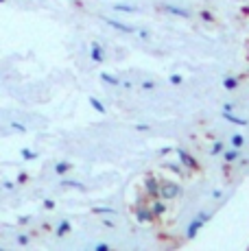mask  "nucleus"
Listing matches in <instances>:
<instances>
[{
  "label": "nucleus",
  "mask_w": 249,
  "mask_h": 251,
  "mask_svg": "<svg viewBox=\"0 0 249 251\" xmlns=\"http://www.w3.org/2000/svg\"><path fill=\"white\" fill-rule=\"evenodd\" d=\"M210 219H212V212H199V214L190 221L188 227H186V238H195V236H197V231L203 227Z\"/></svg>",
  "instance_id": "nucleus-1"
},
{
  "label": "nucleus",
  "mask_w": 249,
  "mask_h": 251,
  "mask_svg": "<svg viewBox=\"0 0 249 251\" xmlns=\"http://www.w3.org/2000/svg\"><path fill=\"white\" fill-rule=\"evenodd\" d=\"M142 186H145V192L147 197H151V199H162V183H157V179L153 175H147L145 181H142Z\"/></svg>",
  "instance_id": "nucleus-2"
},
{
  "label": "nucleus",
  "mask_w": 249,
  "mask_h": 251,
  "mask_svg": "<svg viewBox=\"0 0 249 251\" xmlns=\"http://www.w3.org/2000/svg\"><path fill=\"white\" fill-rule=\"evenodd\" d=\"M181 195V186L177 181H162V199L164 201H171V199H177Z\"/></svg>",
  "instance_id": "nucleus-3"
},
{
  "label": "nucleus",
  "mask_w": 249,
  "mask_h": 251,
  "mask_svg": "<svg viewBox=\"0 0 249 251\" xmlns=\"http://www.w3.org/2000/svg\"><path fill=\"white\" fill-rule=\"evenodd\" d=\"M175 153H177V157H179V162L184 164V168H190V171H195V173H197L199 168H201V166H199V162L195 160V157L190 155V153H186L184 149H175Z\"/></svg>",
  "instance_id": "nucleus-4"
},
{
  "label": "nucleus",
  "mask_w": 249,
  "mask_h": 251,
  "mask_svg": "<svg viewBox=\"0 0 249 251\" xmlns=\"http://www.w3.org/2000/svg\"><path fill=\"white\" fill-rule=\"evenodd\" d=\"M153 219H157V216L153 214L151 207H138L136 210V221L138 223H151Z\"/></svg>",
  "instance_id": "nucleus-5"
},
{
  "label": "nucleus",
  "mask_w": 249,
  "mask_h": 251,
  "mask_svg": "<svg viewBox=\"0 0 249 251\" xmlns=\"http://www.w3.org/2000/svg\"><path fill=\"white\" fill-rule=\"evenodd\" d=\"M105 24H109L112 28H116V31H123V33H136V28H133V26H129V24H124V22L109 20V18H105Z\"/></svg>",
  "instance_id": "nucleus-6"
},
{
  "label": "nucleus",
  "mask_w": 249,
  "mask_h": 251,
  "mask_svg": "<svg viewBox=\"0 0 249 251\" xmlns=\"http://www.w3.org/2000/svg\"><path fill=\"white\" fill-rule=\"evenodd\" d=\"M164 9L166 13H173V16H179V18H190V11L188 9H181V7H171V4H164Z\"/></svg>",
  "instance_id": "nucleus-7"
},
{
  "label": "nucleus",
  "mask_w": 249,
  "mask_h": 251,
  "mask_svg": "<svg viewBox=\"0 0 249 251\" xmlns=\"http://www.w3.org/2000/svg\"><path fill=\"white\" fill-rule=\"evenodd\" d=\"M151 210H153V214H155V216H162V214H164V212H166V203H164V199H153Z\"/></svg>",
  "instance_id": "nucleus-8"
},
{
  "label": "nucleus",
  "mask_w": 249,
  "mask_h": 251,
  "mask_svg": "<svg viewBox=\"0 0 249 251\" xmlns=\"http://www.w3.org/2000/svg\"><path fill=\"white\" fill-rule=\"evenodd\" d=\"M223 118L229 120V123H234V125H241V127H245V125H247L245 118H238V116H234L232 112H223Z\"/></svg>",
  "instance_id": "nucleus-9"
},
{
  "label": "nucleus",
  "mask_w": 249,
  "mask_h": 251,
  "mask_svg": "<svg viewBox=\"0 0 249 251\" xmlns=\"http://www.w3.org/2000/svg\"><path fill=\"white\" fill-rule=\"evenodd\" d=\"M92 61H97V64H100V61H103V48H100L97 42L92 44Z\"/></svg>",
  "instance_id": "nucleus-10"
},
{
  "label": "nucleus",
  "mask_w": 249,
  "mask_h": 251,
  "mask_svg": "<svg viewBox=\"0 0 249 251\" xmlns=\"http://www.w3.org/2000/svg\"><path fill=\"white\" fill-rule=\"evenodd\" d=\"M68 231H70V223H68V221H61V223L57 225L55 234H57V236H59V238H61V236H66V234H68Z\"/></svg>",
  "instance_id": "nucleus-11"
},
{
  "label": "nucleus",
  "mask_w": 249,
  "mask_h": 251,
  "mask_svg": "<svg viewBox=\"0 0 249 251\" xmlns=\"http://www.w3.org/2000/svg\"><path fill=\"white\" fill-rule=\"evenodd\" d=\"M70 168H73V164H70V162H59L55 166V173H57V175H66Z\"/></svg>",
  "instance_id": "nucleus-12"
},
{
  "label": "nucleus",
  "mask_w": 249,
  "mask_h": 251,
  "mask_svg": "<svg viewBox=\"0 0 249 251\" xmlns=\"http://www.w3.org/2000/svg\"><path fill=\"white\" fill-rule=\"evenodd\" d=\"M223 155H225V162L227 164H232V162H236L238 160V149L234 147L232 151H223Z\"/></svg>",
  "instance_id": "nucleus-13"
},
{
  "label": "nucleus",
  "mask_w": 249,
  "mask_h": 251,
  "mask_svg": "<svg viewBox=\"0 0 249 251\" xmlns=\"http://www.w3.org/2000/svg\"><path fill=\"white\" fill-rule=\"evenodd\" d=\"M90 105H92V107H94V109H97V112H99V114H105V112H107V109H105V105H103V103H100V100H99V99H94V96H90Z\"/></svg>",
  "instance_id": "nucleus-14"
},
{
  "label": "nucleus",
  "mask_w": 249,
  "mask_h": 251,
  "mask_svg": "<svg viewBox=\"0 0 249 251\" xmlns=\"http://www.w3.org/2000/svg\"><path fill=\"white\" fill-rule=\"evenodd\" d=\"M238 85V79H234V76H227V79H223V88L225 90H236Z\"/></svg>",
  "instance_id": "nucleus-15"
},
{
  "label": "nucleus",
  "mask_w": 249,
  "mask_h": 251,
  "mask_svg": "<svg viewBox=\"0 0 249 251\" xmlns=\"http://www.w3.org/2000/svg\"><path fill=\"white\" fill-rule=\"evenodd\" d=\"M100 79H103V83H109V85H121V81H118L116 76L107 75V72H103V75H100Z\"/></svg>",
  "instance_id": "nucleus-16"
},
{
  "label": "nucleus",
  "mask_w": 249,
  "mask_h": 251,
  "mask_svg": "<svg viewBox=\"0 0 249 251\" xmlns=\"http://www.w3.org/2000/svg\"><path fill=\"white\" fill-rule=\"evenodd\" d=\"M181 166H184V164H175V162H169L166 164V168H169V171H173V173H177V175H181Z\"/></svg>",
  "instance_id": "nucleus-17"
},
{
  "label": "nucleus",
  "mask_w": 249,
  "mask_h": 251,
  "mask_svg": "<svg viewBox=\"0 0 249 251\" xmlns=\"http://www.w3.org/2000/svg\"><path fill=\"white\" fill-rule=\"evenodd\" d=\"M116 11H127V13H136V7H131V4H116Z\"/></svg>",
  "instance_id": "nucleus-18"
},
{
  "label": "nucleus",
  "mask_w": 249,
  "mask_h": 251,
  "mask_svg": "<svg viewBox=\"0 0 249 251\" xmlns=\"http://www.w3.org/2000/svg\"><path fill=\"white\" fill-rule=\"evenodd\" d=\"M243 144H245V138H243V136H238V133H236V136H232V147L241 149Z\"/></svg>",
  "instance_id": "nucleus-19"
},
{
  "label": "nucleus",
  "mask_w": 249,
  "mask_h": 251,
  "mask_svg": "<svg viewBox=\"0 0 249 251\" xmlns=\"http://www.w3.org/2000/svg\"><path fill=\"white\" fill-rule=\"evenodd\" d=\"M61 186H70V188H76V190H83V183H79V181H70V179H66V181H61Z\"/></svg>",
  "instance_id": "nucleus-20"
},
{
  "label": "nucleus",
  "mask_w": 249,
  "mask_h": 251,
  "mask_svg": "<svg viewBox=\"0 0 249 251\" xmlns=\"http://www.w3.org/2000/svg\"><path fill=\"white\" fill-rule=\"evenodd\" d=\"M92 212L94 214H114V210L112 207H107V205L105 207H92Z\"/></svg>",
  "instance_id": "nucleus-21"
},
{
  "label": "nucleus",
  "mask_w": 249,
  "mask_h": 251,
  "mask_svg": "<svg viewBox=\"0 0 249 251\" xmlns=\"http://www.w3.org/2000/svg\"><path fill=\"white\" fill-rule=\"evenodd\" d=\"M223 149H225L223 142H214L212 144V151H210V153H212V155H219V153H223Z\"/></svg>",
  "instance_id": "nucleus-22"
},
{
  "label": "nucleus",
  "mask_w": 249,
  "mask_h": 251,
  "mask_svg": "<svg viewBox=\"0 0 249 251\" xmlns=\"http://www.w3.org/2000/svg\"><path fill=\"white\" fill-rule=\"evenodd\" d=\"M22 157H25V160H35V153L33 151H28V149H22Z\"/></svg>",
  "instance_id": "nucleus-23"
},
{
  "label": "nucleus",
  "mask_w": 249,
  "mask_h": 251,
  "mask_svg": "<svg viewBox=\"0 0 249 251\" xmlns=\"http://www.w3.org/2000/svg\"><path fill=\"white\" fill-rule=\"evenodd\" d=\"M169 81H171V83H173V85H179L181 81H184V76H181V75H173Z\"/></svg>",
  "instance_id": "nucleus-24"
},
{
  "label": "nucleus",
  "mask_w": 249,
  "mask_h": 251,
  "mask_svg": "<svg viewBox=\"0 0 249 251\" xmlns=\"http://www.w3.org/2000/svg\"><path fill=\"white\" fill-rule=\"evenodd\" d=\"M201 18H203L205 22H212V20H214V16H212L210 11H201Z\"/></svg>",
  "instance_id": "nucleus-25"
},
{
  "label": "nucleus",
  "mask_w": 249,
  "mask_h": 251,
  "mask_svg": "<svg viewBox=\"0 0 249 251\" xmlns=\"http://www.w3.org/2000/svg\"><path fill=\"white\" fill-rule=\"evenodd\" d=\"M13 129H16L18 133H25L26 131V127H25V125H20V123H13Z\"/></svg>",
  "instance_id": "nucleus-26"
},
{
  "label": "nucleus",
  "mask_w": 249,
  "mask_h": 251,
  "mask_svg": "<svg viewBox=\"0 0 249 251\" xmlns=\"http://www.w3.org/2000/svg\"><path fill=\"white\" fill-rule=\"evenodd\" d=\"M44 207H46V210H55V201H52V199H44Z\"/></svg>",
  "instance_id": "nucleus-27"
},
{
  "label": "nucleus",
  "mask_w": 249,
  "mask_h": 251,
  "mask_svg": "<svg viewBox=\"0 0 249 251\" xmlns=\"http://www.w3.org/2000/svg\"><path fill=\"white\" fill-rule=\"evenodd\" d=\"M26 179H28L26 173H20V175H18V183H26Z\"/></svg>",
  "instance_id": "nucleus-28"
},
{
  "label": "nucleus",
  "mask_w": 249,
  "mask_h": 251,
  "mask_svg": "<svg viewBox=\"0 0 249 251\" xmlns=\"http://www.w3.org/2000/svg\"><path fill=\"white\" fill-rule=\"evenodd\" d=\"M97 249H99V251H107V249H109V245H107V243H99V245H97Z\"/></svg>",
  "instance_id": "nucleus-29"
},
{
  "label": "nucleus",
  "mask_w": 249,
  "mask_h": 251,
  "mask_svg": "<svg viewBox=\"0 0 249 251\" xmlns=\"http://www.w3.org/2000/svg\"><path fill=\"white\" fill-rule=\"evenodd\" d=\"M13 186H16V183H13V181H4V183H2V188H4V190H11Z\"/></svg>",
  "instance_id": "nucleus-30"
},
{
  "label": "nucleus",
  "mask_w": 249,
  "mask_h": 251,
  "mask_svg": "<svg viewBox=\"0 0 249 251\" xmlns=\"http://www.w3.org/2000/svg\"><path fill=\"white\" fill-rule=\"evenodd\" d=\"M18 243H20V245H26V243H28V236H18Z\"/></svg>",
  "instance_id": "nucleus-31"
},
{
  "label": "nucleus",
  "mask_w": 249,
  "mask_h": 251,
  "mask_svg": "<svg viewBox=\"0 0 249 251\" xmlns=\"http://www.w3.org/2000/svg\"><path fill=\"white\" fill-rule=\"evenodd\" d=\"M138 131H149V125H136Z\"/></svg>",
  "instance_id": "nucleus-32"
},
{
  "label": "nucleus",
  "mask_w": 249,
  "mask_h": 251,
  "mask_svg": "<svg viewBox=\"0 0 249 251\" xmlns=\"http://www.w3.org/2000/svg\"><path fill=\"white\" fill-rule=\"evenodd\" d=\"M212 197H214V199H221L223 192H221V190H212Z\"/></svg>",
  "instance_id": "nucleus-33"
},
{
  "label": "nucleus",
  "mask_w": 249,
  "mask_h": 251,
  "mask_svg": "<svg viewBox=\"0 0 249 251\" xmlns=\"http://www.w3.org/2000/svg\"><path fill=\"white\" fill-rule=\"evenodd\" d=\"M153 85H155V83H153V81H147V83H145V85H142V88H145V90H151V88H153Z\"/></svg>",
  "instance_id": "nucleus-34"
}]
</instances>
